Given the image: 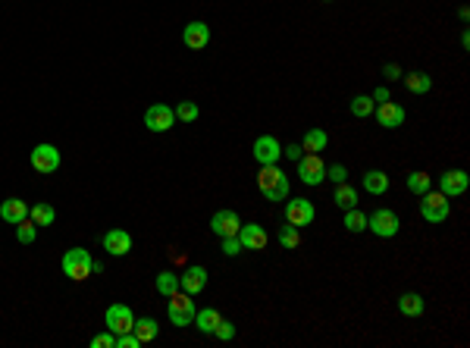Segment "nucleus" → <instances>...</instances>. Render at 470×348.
<instances>
[{"label": "nucleus", "mask_w": 470, "mask_h": 348, "mask_svg": "<svg viewBox=\"0 0 470 348\" xmlns=\"http://www.w3.org/2000/svg\"><path fill=\"white\" fill-rule=\"evenodd\" d=\"M258 188H260V195H264L267 201H286L288 198V176L280 170V163H264L258 170Z\"/></svg>", "instance_id": "f257e3e1"}, {"label": "nucleus", "mask_w": 470, "mask_h": 348, "mask_svg": "<svg viewBox=\"0 0 470 348\" xmlns=\"http://www.w3.org/2000/svg\"><path fill=\"white\" fill-rule=\"evenodd\" d=\"M91 264H95V258H91L85 248H69L66 254H63V260H60V267H63V276H69L73 282H85L91 276Z\"/></svg>", "instance_id": "f03ea898"}, {"label": "nucleus", "mask_w": 470, "mask_h": 348, "mask_svg": "<svg viewBox=\"0 0 470 348\" xmlns=\"http://www.w3.org/2000/svg\"><path fill=\"white\" fill-rule=\"evenodd\" d=\"M195 314H198V308H195V295H188V292H173L169 295V308H166V317L173 326H191L195 323Z\"/></svg>", "instance_id": "7ed1b4c3"}, {"label": "nucleus", "mask_w": 470, "mask_h": 348, "mask_svg": "<svg viewBox=\"0 0 470 348\" xmlns=\"http://www.w3.org/2000/svg\"><path fill=\"white\" fill-rule=\"evenodd\" d=\"M420 216H423L426 223H433V226H439V223L448 220V214H452V198H445L442 192H430L420 195Z\"/></svg>", "instance_id": "20e7f679"}, {"label": "nucleus", "mask_w": 470, "mask_h": 348, "mask_svg": "<svg viewBox=\"0 0 470 348\" xmlns=\"http://www.w3.org/2000/svg\"><path fill=\"white\" fill-rule=\"evenodd\" d=\"M367 229L373 232V236H380V238H395L398 232H401V220H398L395 210L376 208L373 214L367 216Z\"/></svg>", "instance_id": "39448f33"}, {"label": "nucleus", "mask_w": 470, "mask_h": 348, "mask_svg": "<svg viewBox=\"0 0 470 348\" xmlns=\"http://www.w3.org/2000/svg\"><path fill=\"white\" fill-rule=\"evenodd\" d=\"M295 163H298V176H301L304 186L314 188V186H323L326 182V163L320 154H301Z\"/></svg>", "instance_id": "423d86ee"}, {"label": "nucleus", "mask_w": 470, "mask_h": 348, "mask_svg": "<svg viewBox=\"0 0 470 348\" xmlns=\"http://www.w3.org/2000/svg\"><path fill=\"white\" fill-rule=\"evenodd\" d=\"M282 216H286V223L304 229V226L314 223L317 210H314V204H310L308 198H286V210H282Z\"/></svg>", "instance_id": "0eeeda50"}, {"label": "nucleus", "mask_w": 470, "mask_h": 348, "mask_svg": "<svg viewBox=\"0 0 470 348\" xmlns=\"http://www.w3.org/2000/svg\"><path fill=\"white\" fill-rule=\"evenodd\" d=\"M29 163L35 173H45V176H51V173L60 170V151L53 148V145H35L29 154Z\"/></svg>", "instance_id": "6e6552de"}, {"label": "nucleus", "mask_w": 470, "mask_h": 348, "mask_svg": "<svg viewBox=\"0 0 470 348\" xmlns=\"http://www.w3.org/2000/svg\"><path fill=\"white\" fill-rule=\"evenodd\" d=\"M145 126L151 132H169V129L176 126V110L169 104H151L145 110Z\"/></svg>", "instance_id": "1a4fd4ad"}, {"label": "nucleus", "mask_w": 470, "mask_h": 348, "mask_svg": "<svg viewBox=\"0 0 470 348\" xmlns=\"http://www.w3.org/2000/svg\"><path fill=\"white\" fill-rule=\"evenodd\" d=\"M103 323H107V330L110 333H132L135 326V314L132 308H125V304H110L107 308V314H103Z\"/></svg>", "instance_id": "9d476101"}, {"label": "nucleus", "mask_w": 470, "mask_h": 348, "mask_svg": "<svg viewBox=\"0 0 470 348\" xmlns=\"http://www.w3.org/2000/svg\"><path fill=\"white\" fill-rule=\"evenodd\" d=\"M251 157L264 166V163H280L282 157V145L276 141V135H260L254 145H251Z\"/></svg>", "instance_id": "9b49d317"}, {"label": "nucleus", "mask_w": 470, "mask_h": 348, "mask_svg": "<svg viewBox=\"0 0 470 348\" xmlns=\"http://www.w3.org/2000/svg\"><path fill=\"white\" fill-rule=\"evenodd\" d=\"M238 242H242V251H264L270 236L260 223H242V229H238Z\"/></svg>", "instance_id": "f8f14e48"}, {"label": "nucleus", "mask_w": 470, "mask_h": 348, "mask_svg": "<svg viewBox=\"0 0 470 348\" xmlns=\"http://www.w3.org/2000/svg\"><path fill=\"white\" fill-rule=\"evenodd\" d=\"M210 229L213 236H220V238H229V236H238V229H242V216L235 214V210H217L210 220Z\"/></svg>", "instance_id": "ddd939ff"}, {"label": "nucleus", "mask_w": 470, "mask_h": 348, "mask_svg": "<svg viewBox=\"0 0 470 348\" xmlns=\"http://www.w3.org/2000/svg\"><path fill=\"white\" fill-rule=\"evenodd\" d=\"M182 41H185L188 51H204V47L210 45V25L201 23V19L188 23L185 25V32H182Z\"/></svg>", "instance_id": "4468645a"}, {"label": "nucleus", "mask_w": 470, "mask_h": 348, "mask_svg": "<svg viewBox=\"0 0 470 348\" xmlns=\"http://www.w3.org/2000/svg\"><path fill=\"white\" fill-rule=\"evenodd\" d=\"M103 251L113 254V258H125L132 251V236L125 229H107L103 232Z\"/></svg>", "instance_id": "2eb2a0df"}, {"label": "nucleus", "mask_w": 470, "mask_h": 348, "mask_svg": "<svg viewBox=\"0 0 470 348\" xmlns=\"http://www.w3.org/2000/svg\"><path fill=\"white\" fill-rule=\"evenodd\" d=\"M467 173L464 170H445L439 176V192L445 195V198H458V195L467 192Z\"/></svg>", "instance_id": "dca6fc26"}, {"label": "nucleus", "mask_w": 470, "mask_h": 348, "mask_svg": "<svg viewBox=\"0 0 470 348\" xmlns=\"http://www.w3.org/2000/svg\"><path fill=\"white\" fill-rule=\"evenodd\" d=\"M373 110H376V119H380L382 129H398L404 123V116H408V113H404V107L395 104V101H382V104L373 107Z\"/></svg>", "instance_id": "f3484780"}, {"label": "nucleus", "mask_w": 470, "mask_h": 348, "mask_svg": "<svg viewBox=\"0 0 470 348\" xmlns=\"http://www.w3.org/2000/svg\"><path fill=\"white\" fill-rule=\"evenodd\" d=\"M207 286V270L204 267H185L182 276H179V289L188 292V295H198Z\"/></svg>", "instance_id": "a211bd4d"}, {"label": "nucleus", "mask_w": 470, "mask_h": 348, "mask_svg": "<svg viewBox=\"0 0 470 348\" xmlns=\"http://www.w3.org/2000/svg\"><path fill=\"white\" fill-rule=\"evenodd\" d=\"M25 216H29V204H25L23 198H7L3 204H0V220L3 223H23Z\"/></svg>", "instance_id": "6ab92c4d"}, {"label": "nucleus", "mask_w": 470, "mask_h": 348, "mask_svg": "<svg viewBox=\"0 0 470 348\" xmlns=\"http://www.w3.org/2000/svg\"><path fill=\"white\" fill-rule=\"evenodd\" d=\"M360 186H364V192L367 195H386L389 192V176H386V173L382 170H367L364 173V176H360Z\"/></svg>", "instance_id": "aec40b11"}, {"label": "nucleus", "mask_w": 470, "mask_h": 348, "mask_svg": "<svg viewBox=\"0 0 470 348\" xmlns=\"http://www.w3.org/2000/svg\"><path fill=\"white\" fill-rule=\"evenodd\" d=\"M398 311H401V317H423L426 311V301L420 292H404L401 298H398Z\"/></svg>", "instance_id": "412c9836"}, {"label": "nucleus", "mask_w": 470, "mask_h": 348, "mask_svg": "<svg viewBox=\"0 0 470 348\" xmlns=\"http://www.w3.org/2000/svg\"><path fill=\"white\" fill-rule=\"evenodd\" d=\"M326 145H330V135H326V129H308L301 138V151L304 154H320V151H326Z\"/></svg>", "instance_id": "4be33fe9"}, {"label": "nucleus", "mask_w": 470, "mask_h": 348, "mask_svg": "<svg viewBox=\"0 0 470 348\" xmlns=\"http://www.w3.org/2000/svg\"><path fill=\"white\" fill-rule=\"evenodd\" d=\"M401 82H404V88L411 91V95H426V91L433 88V79L423 73V69H414V73H404L401 75Z\"/></svg>", "instance_id": "5701e85b"}, {"label": "nucleus", "mask_w": 470, "mask_h": 348, "mask_svg": "<svg viewBox=\"0 0 470 348\" xmlns=\"http://www.w3.org/2000/svg\"><path fill=\"white\" fill-rule=\"evenodd\" d=\"M332 201H336L342 210H351L358 208V188L351 186V182H338L336 192H332Z\"/></svg>", "instance_id": "b1692460"}, {"label": "nucleus", "mask_w": 470, "mask_h": 348, "mask_svg": "<svg viewBox=\"0 0 470 348\" xmlns=\"http://www.w3.org/2000/svg\"><path fill=\"white\" fill-rule=\"evenodd\" d=\"M220 311L217 308H201L198 314H195V326H198L204 336H213V330H217V323H220Z\"/></svg>", "instance_id": "393cba45"}, {"label": "nucleus", "mask_w": 470, "mask_h": 348, "mask_svg": "<svg viewBox=\"0 0 470 348\" xmlns=\"http://www.w3.org/2000/svg\"><path fill=\"white\" fill-rule=\"evenodd\" d=\"M132 333L138 336L141 345H147V342H154V339H157V333H160V326H157V320H154V317H141V320H135Z\"/></svg>", "instance_id": "a878e982"}, {"label": "nucleus", "mask_w": 470, "mask_h": 348, "mask_svg": "<svg viewBox=\"0 0 470 348\" xmlns=\"http://www.w3.org/2000/svg\"><path fill=\"white\" fill-rule=\"evenodd\" d=\"M29 220L35 223V226H53L57 210H53L51 204H45V201H38V204H32V208H29Z\"/></svg>", "instance_id": "bb28decb"}, {"label": "nucleus", "mask_w": 470, "mask_h": 348, "mask_svg": "<svg viewBox=\"0 0 470 348\" xmlns=\"http://www.w3.org/2000/svg\"><path fill=\"white\" fill-rule=\"evenodd\" d=\"M430 188H433V179H430V173H423V170L408 173V192H414V195H426Z\"/></svg>", "instance_id": "cd10ccee"}, {"label": "nucleus", "mask_w": 470, "mask_h": 348, "mask_svg": "<svg viewBox=\"0 0 470 348\" xmlns=\"http://www.w3.org/2000/svg\"><path fill=\"white\" fill-rule=\"evenodd\" d=\"M276 242L292 251V248H298V245H301V229H298V226H292V223H286V226L276 232Z\"/></svg>", "instance_id": "c85d7f7f"}, {"label": "nucleus", "mask_w": 470, "mask_h": 348, "mask_svg": "<svg viewBox=\"0 0 470 348\" xmlns=\"http://www.w3.org/2000/svg\"><path fill=\"white\" fill-rule=\"evenodd\" d=\"M157 292H160L163 298H169L173 292H179V276L173 273V270H163V273H157Z\"/></svg>", "instance_id": "c756f323"}, {"label": "nucleus", "mask_w": 470, "mask_h": 348, "mask_svg": "<svg viewBox=\"0 0 470 348\" xmlns=\"http://www.w3.org/2000/svg\"><path fill=\"white\" fill-rule=\"evenodd\" d=\"M373 97L370 95H354L351 97V116H358V119H367V116H373Z\"/></svg>", "instance_id": "7c9ffc66"}, {"label": "nucleus", "mask_w": 470, "mask_h": 348, "mask_svg": "<svg viewBox=\"0 0 470 348\" xmlns=\"http://www.w3.org/2000/svg\"><path fill=\"white\" fill-rule=\"evenodd\" d=\"M345 229L351 232V236H358V232H364V229H367V214H360L358 208L345 210Z\"/></svg>", "instance_id": "2f4dec72"}, {"label": "nucleus", "mask_w": 470, "mask_h": 348, "mask_svg": "<svg viewBox=\"0 0 470 348\" xmlns=\"http://www.w3.org/2000/svg\"><path fill=\"white\" fill-rule=\"evenodd\" d=\"M16 238H19L23 245H32L38 238V226L29 220V216H25L23 223H16Z\"/></svg>", "instance_id": "473e14b6"}, {"label": "nucleus", "mask_w": 470, "mask_h": 348, "mask_svg": "<svg viewBox=\"0 0 470 348\" xmlns=\"http://www.w3.org/2000/svg\"><path fill=\"white\" fill-rule=\"evenodd\" d=\"M198 116H201V110H198L195 101H179L176 104V119H182V123H195Z\"/></svg>", "instance_id": "72a5a7b5"}, {"label": "nucleus", "mask_w": 470, "mask_h": 348, "mask_svg": "<svg viewBox=\"0 0 470 348\" xmlns=\"http://www.w3.org/2000/svg\"><path fill=\"white\" fill-rule=\"evenodd\" d=\"M326 179L330 182H348V170H345V163H332V166H326Z\"/></svg>", "instance_id": "f704fd0d"}, {"label": "nucleus", "mask_w": 470, "mask_h": 348, "mask_svg": "<svg viewBox=\"0 0 470 348\" xmlns=\"http://www.w3.org/2000/svg\"><path fill=\"white\" fill-rule=\"evenodd\" d=\"M213 336H217L220 342L235 339V323H229V320H220V323H217V330H213Z\"/></svg>", "instance_id": "c9c22d12"}, {"label": "nucleus", "mask_w": 470, "mask_h": 348, "mask_svg": "<svg viewBox=\"0 0 470 348\" xmlns=\"http://www.w3.org/2000/svg\"><path fill=\"white\" fill-rule=\"evenodd\" d=\"M91 348H116V333H97L95 339H91Z\"/></svg>", "instance_id": "e433bc0d"}, {"label": "nucleus", "mask_w": 470, "mask_h": 348, "mask_svg": "<svg viewBox=\"0 0 470 348\" xmlns=\"http://www.w3.org/2000/svg\"><path fill=\"white\" fill-rule=\"evenodd\" d=\"M223 254H226V258H238V254H242V242H238V236L223 238Z\"/></svg>", "instance_id": "4c0bfd02"}, {"label": "nucleus", "mask_w": 470, "mask_h": 348, "mask_svg": "<svg viewBox=\"0 0 470 348\" xmlns=\"http://www.w3.org/2000/svg\"><path fill=\"white\" fill-rule=\"evenodd\" d=\"M116 348H141V342H138V336L135 333H119L116 336Z\"/></svg>", "instance_id": "58836bf2"}, {"label": "nucleus", "mask_w": 470, "mask_h": 348, "mask_svg": "<svg viewBox=\"0 0 470 348\" xmlns=\"http://www.w3.org/2000/svg\"><path fill=\"white\" fill-rule=\"evenodd\" d=\"M401 66H398V63H386V66H382V79L386 82H401Z\"/></svg>", "instance_id": "ea45409f"}, {"label": "nucleus", "mask_w": 470, "mask_h": 348, "mask_svg": "<svg viewBox=\"0 0 470 348\" xmlns=\"http://www.w3.org/2000/svg\"><path fill=\"white\" fill-rule=\"evenodd\" d=\"M282 157H288V160H298V157H301V145H286V148H282Z\"/></svg>", "instance_id": "a19ab883"}, {"label": "nucleus", "mask_w": 470, "mask_h": 348, "mask_svg": "<svg viewBox=\"0 0 470 348\" xmlns=\"http://www.w3.org/2000/svg\"><path fill=\"white\" fill-rule=\"evenodd\" d=\"M370 97H373V104H376V101H380V104H382V101H389V88H386V85H380V88H376Z\"/></svg>", "instance_id": "79ce46f5"}, {"label": "nucleus", "mask_w": 470, "mask_h": 348, "mask_svg": "<svg viewBox=\"0 0 470 348\" xmlns=\"http://www.w3.org/2000/svg\"><path fill=\"white\" fill-rule=\"evenodd\" d=\"M95 273H103V264H101V260H95V264H91V276H95Z\"/></svg>", "instance_id": "37998d69"}, {"label": "nucleus", "mask_w": 470, "mask_h": 348, "mask_svg": "<svg viewBox=\"0 0 470 348\" xmlns=\"http://www.w3.org/2000/svg\"><path fill=\"white\" fill-rule=\"evenodd\" d=\"M458 16H461V23H467V19H470V10L461 7V10H458Z\"/></svg>", "instance_id": "c03bdc74"}, {"label": "nucleus", "mask_w": 470, "mask_h": 348, "mask_svg": "<svg viewBox=\"0 0 470 348\" xmlns=\"http://www.w3.org/2000/svg\"><path fill=\"white\" fill-rule=\"evenodd\" d=\"M323 3H332V0H323Z\"/></svg>", "instance_id": "a18cd8bd"}]
</instances>
